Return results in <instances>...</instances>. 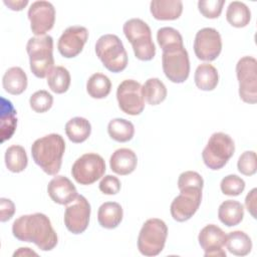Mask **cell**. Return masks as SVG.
<instances>
[{
  "label": "cell",
  "mask_w": 257,
  "mask_h": 257,
  "mask_svg": "<svg viewBox=\"0 0 257 257\" xmlns=\"http://www.w3.org/2000/svg\"><path fill=\"white\" fill-rule=\"evenodd\" d=\"M194 79L199 89L205 91L213 90L219 82L218 70L210 63H202L196 68Z\"/></svg>",
  "instance_id": "d4e9b609"
},
{
  "label": "cell",
  "mask_w": 257,
  "mask_h": 257,
  "mask_svg": "<svg viewBox=\"0 0 257 257\" xmlns=\"http://www.w3.org/2000/svg\"><path fill=\"white\" fill-rule=\"evenodd\" d=\"M116 99L119 108L126 114H141L145 108L143 85L134 79L121 81L116 89Z\"/></svg>",
  "instance_id": "8fae6325"
},
{
  "label": "cell",
  "mask_w": 257,
  "mask_h": 257,
  "mask_svg": "<svg viewBox=\"0 0 257 257\" xmlns=\"http://www.w3.org/2000/svg\"><path fill=\"white\" fill-rule=\"evenodd\" d=\"M256 200H257V189L254 188L252 189L248 195L245 198V206L246 209L248 210V212L251 214V216L256 219Z\"/></svg>",
  "instance_id": "b9f144b4"
},
{
  "label": "cell",
  "mask_w": 257,
  "mask_h": 257,
  "mask_svg": "<svg viewBox=\"0 0 257 257\" xmlns=\"http://www.w3.org/2000/svg\"><path fill=\"white\" fill-rule=\"evenodd\" d=\"M27 75L19 66H13L6 70L2 78V85L5 91L10 94H21L27 87Z\"/></svg>",
  "instance_id": "44dd1931"
},
{
  "label": "cell",
  "mask_w": 257,
  "mask_h": 257,
  "mask_svg": "<svg viewBox=\"0 0 257 257\" xmlns=\"http://www.w3.org/2000/svg\"><path fill=\"white\" fill-rule=\"evenodd\" d=\"M224 4V0H200L198 2V9L204 17L215 19L221 15Z\"/></svg>",
  "instance_id": "8d00e7d4"
},
{
  "label": "cell",
  "mask_w": 257,
  "mask_h": 257,
  "mask_svg": "<svg viewBox=\"0 0 257 257\" xmlns=\"http://www.w3.org/2000/svg\"><path fill=\"white\" fill-rule=\"evenodd\" d=\"M30 107L38 113L49 110L53 104V96L46 90H37L29 98Z\"/></svg>",
  "instance_id": "e575fe53"
},
{
  "label": "cell",
  "mask_w": 257,
  "mask_h": 257,
  "mask_svg": "<svg viewBox=\"0 0 257 257\" xmlns=\"http://www.w3.org/2000/svg\"><path fill=\"white\" fill-rule=\"evenodd\" d=\"M240 98L250 104L257 102V60L252 56L241 57L236 64Z\"/></svg>",
  "instance_id": "9c48e42d"
},
{
  "label": "cell",
  "mask_w": 257,
  "mask_h": 257,
  "mask_svg": "<svg viewBox=\"0 0 257 257\" xmlns=\"http://www.w3.org/2000/svg\"><path fill=\"white\" fill-rule=\"evenodd\" d=\"M98 188L105 195H115L120 190V181L115 176L106 175L102 177Z\"/></svg>",
  "instance_id": "ab89813d"
},
{
  "label": "cell",
  "mask_w": 257,
  "mask_h": 257,
  "mask_svg": "<svg viewBox=\"0 0 257 257\" xmlns=\"http://www.w3.org/2000/svg\"><path fill=\"white\" fill-rule=\"evenodd\" d=\"M17 126L16 110L12 102L5 97H1V110H0V128L1 141L4 143L6 140L11 139Z\"/></svg>",
  "instance_id": "7402d4cb"
},
{
  "label": "cell",
  "mask_w": 257,
  "mask_h": 257,
  "mask_svg": "<svg viewBox=\"0 0 257 257\" xmlns=\"http://www.w3.org/2000/svg\"><path fill=\"white\" fill-rule=\"evenodd\" d=\"M70 81V73L63 66H54L47 74V84L55 93L66 92L69 88Z\"/></svg>",
  "instance_id": "1f68e13d"
},
{
  "label": "cell",
  "mask_w": 257,
  "mask_h": 257,
  "mask_svg": "<svg viewBox=\"0 0 257 257\" xmlns=\"http://www.w3.org/2000/svg\"><path fill=\"white\" fill-rule=\"evenodd\" d=\"M91 133L90 122L81 116H75L65 123V134L69 141L74 144L83 143Z\"/></svg>",
  "instance_id": "484cf974"
},
{
  "label": "cell",
  "mask_w": 257,
  "mask_h": 257,
  "mask_svg": "<svg viewBox=\"0 0 257 257\" xmlns=\"http://www.w3.org/2000/svg\"><path fill=\"white\" fill-rule=\"evenodd\" d=\"M167 236L168 227L163 220L148 219L139 233L138 249L145 256H157L163 251Z\"/></svg>",
  "instance_id": "8992f818"
},
{
  "label": "cell",
  "mask_w": 257,
  "mask_h": 257,
  "mask_svg": "<svg viewBox=\"0 0 257 257\" xmlns=\"http://www.w3.org/2000/svg\"><path fill=\"white\" fill-rule=\"evenodd\" d=\"M31 72L38 78H44L54 67L53 38L50 35L31 37L26 44Z\"/></svg>",
  "instance_id": "3957f363"
},
{
  "label": "cell",
  "mask_w": 257,
  "mask_h": 257,
  "mask_svg": "<svg viewBox=\"0 0 257 257\" xmlns=\"http://www.w3.org/2000/svg\"><path fill=\"white\" fill-rule=\"evenodd\" d=\"M64 151V139L58 134H49L39 138L31 146L33 161L50 176H54L60 171Z\"/></svg>",
  "instance_id": "7a4b0ae2"
},
{
  "label": "cell",
  "mask_w": 257,
  "mask_h": 257,
  "mask_svg": "<svg viewBox=\"0 0 257 257\" xmlns=\"http://www.w3.org/2000/svg\"><path fill=\"white\" fill-rule=\"evenodd\" d=\"M123 212L121 206L116 202H105L97 211V221L105 229L116 228L122 220Z\"/></svg>",
  "instance_id": "603a6c76"
},
{
  "label": "cell",
  "mask_w": 257,
  "mask_h": 257,
  "mask_svg": "<svg viewBox=\"0 0 257 257\" xmlns=\"http://www.w3.org/2000/svg\"><path fill=\"white\" fill-rule=\"evenodd\" d=\"M87 38L88 30L84 26H69L62 32L58 39V51L65 58L75 57L82 51Z\"/></svg>",
  "instance_id": "2e32d148"
},
{
  "label": "cell",
  "mask_w": 257,
  "mask_h": 257,
  "mask_svg": "<svg viewBox=\"0 0 257 257\" xmlns=\"http://www.w3.org/2000/svg\"><path fill=\"white\" fill-rule=\"evenodd\" d=\"M244 217L243 205L235 200L224 201L218 209L219 220L227 227L236 226L241 223Z\"/></svg>",
  "instance_id": "cb8c5ba5"
},
{
  "label": "cell",
  "mask_w": 257,
  "mask_h": 257,
  "mask_svg": "<svg viewBox=\"0 0 257 257\" xmlns=\"http://www.w3.org/2000/svg\"><path fill=\"white\" fill-rule=\"evenodd\" d=\"M15 213V205L10 199L0 198V221L10 220Z\"/></svg>",
  "instance_id": "60d3db41"
},
{
  "label": "cell",
  "mask_w": 257,
  "mask_h": 257,
  "mask_svg": "<svg viewBox=\"0 0 257 257\" xmlns=\"http://www.w3.org/2000/svg\"><path fill=\"white\" fill-rule=\"evenodd\" d=\"M226 19L234 27H245L251 20L250 9L243 2L233 1L228 5L226 11Z\"/></svg>",
  "instance_id": "83f0119b"
},
{
  "label": "cell",
  "mask_w": 257,
  "mask_h": 257,
  "mask_svg": "<svg viewBox=\"0 0 257 257\" xmlns=\"http://www.w3.org/2000/svg\"><path fill=\"white\" fill-rule=\"evenodd\" d=\"M28 255H37V253L31 250L30 248L21 247L17 251H15L13 254V256H28Z\"/></svg>",
  "instance_id": "ee69618b"
},
{
  "label": "cell",
  "mask_w": 257,
  "mask_h": 257,
  "mask_svg": "<svg viewBox=\"0 0 257 257\" xmlns=\"http://www.w3.org/2000/svg\"><path fill=\"white\" fill-rule=\"evenodd\" d=\"M204 180L202 176L194 171H186L183 172L178 179V188L182 190L188 187H197L203 189Z\"/></svg>",
  "instance_id": "f35d334b"
},
{
  "label": "cell",
  "mask_w": 257,
  "mask_h": 257,
  "mask_svg": "<svg viewBox=\"0 0 257 257\" xmlns=\"http://www.w3.org/2000/svg\"><path fill=\"white\" fill-rule=\"evenodd\" d=\"M126 39L131 42L135 56L143 61L152 60L156 55V46L152 39L150 26L140 18H132L122 27Z\"/></svg>",
  "instance_id": "277c9868"
},
{
  "label": "cell",
  "mask_w": 257,
  "mask_h": 257,
  "mask_svg": "<svg viewBox=\"0 0 257 257\" xmlns=\"http://www.w3.org/2000/svg\"><path fill=\"white\" fill-rule=\"evenodd\" d=\"M150 11L157 20H176L183 12V2L180 0H153Z\"/></svg>",
  "instance_id": "ffe728a7"
},
{
  "label": "cell",
  "mask_w": 257,
  "mask_h": 257,
  "mask_svg": "<svg viewBox=\"0 0 257 257\" xmlns=\"http://www.w3.org/2000/svg\"><path fill=\"white\" fill-rule=\"evenodd\" d=\"M47 193L50 199L59 205H68L78 196L75 186L65 176L54 177L48 183Z\"/></svg>",
  "instance_id": "ac0fdd59"
},
{
  "label": "cell",
  "mask_w": 257,
  "mask_h": 257,
  "mask_svg": "<svg viewBox=\"0 0 257 257\" xmlns=\"http://www.w3.org/2000/svg\"><path fill=\"white\" fill-rule=\"evenodd\" d=\"M28 19L30 28L35 36L45 35V33L53 28L55 22L54 6L44 0L33 2L28 9Z\"/></svg>",
  "instance_id": "9a60e30c"
},
{
  "label": "cell",
  "mask_w": 257,
  "mask_h": 257,
  "mask_svg": "<svg viewBox=\"0 0 257 257\" xmlns=\"http://www.w3.org/2000/svg\"><path fill=\"white\" fill-rule=\"evenodd\" d=\"M221 50V35L215 28L205 27L196 33L194 51L199 59L204 61H213L220 55Z\"/></svg>",
  "instance_id": "4fadbf2b"
},
{
  "label": "cell",
  "mask_w": 257,
  "mask_h": 257,
  "mask_svg": "<svg viewBox=\"0 0 257 257\" xmlns=\"http://www.w3.org/2000/svg\"><path fill=\"white\" fill-rule=\"evenodd\" d=\"M105 173V163L101 156L87 153L79 157L71 168V175L80 185H91Z\"/></svg>",
  "instance_id": "30bf717a"
},
{
  "label": "cell",
  "mask_w": 257,
  "mask_h": 257,
  "mask_svg": "<svg viewBox=\"0 0 257 257\" xmlns=\"http://www.w3.org/2000/svg\"><path fill=\"white\" fill-rule=\"evenodd\" d=\"M157 41L162 50L176 45H184L181 33L173 27L160 28L157 32Z\"/></svg>",
  "instance_id": "836d02e7"
},
{
  "label": "cell",
  "mask_w": 257,
  "mask_h": 257,
  "mask_svg": "<svg viewBox=\"0 0 257 257\" xmlns=\"http://www.w3.org/2000/svg\"><path fill=\"white\" fill-rule=\"evenodd\" d=\"M162 65L169 80L175 83L186 81L190 74V60L184 45H176L163 50Z\"/></svg>",
  "instance_id": "ba28073f"
},
{
  "label": "cell",
  "mask_w": 257,
  "mask_h": 257,
  "mask_svg": "<svg viewBox=\"0 0 257 257\" xmlns=\"http://www.w3.org/2000/svg\"><path fill=\"white\" fill-rule=\"evenodd\" d=\"M228 251L236 256H246L251 252V238L243 231H233L226 235V245Z\"/></svg>",
  "instance_id": "4316f807"
},
{
  "label": "cell",
  "mask_w": 257,
  "mask_h": 257,
  "mask_svg": "<svg viewBox=\"0 0 257 257\" xmlns=\"http://www.w3.org/2000/svg\"><path fill=\"white\" fill-rule=\"evenodd\" d=\"M109 137L118 143H125L133 139L135 135L134 124L125 118H113L107 124Z\"/></svg>",
  "instance_id": "f1b7e54d"
},
{
  "label": "cell",
  "mask_w": 257,
  "mask_h": 257,
  "mask_svg": "<svg viewBox=\"0 0 257 257\" xmlns=\"http://www.w3.org/2000/svg\"><path fill=\"white\" fill-rule=\"evenodd\" d=\"M4 4L13 11H21L28 4V0H4Z\"/></svg>",
  "instance_id": "7bdbcfd3"
},
{
  "label": "cell",
  "mask_w": 257,
  "mask_h": 257,
  "mask_svg": "<svg viewBox=\"0 0 257 257\" xmlns=\"http://www.w3.org/2000/svg\"><path fill=\"white\" fill-rule=\"evenodd\" d=\"M90 204L82 195H78L76 199L65 208L64 225L72 234L83 233L89 223Z\"/></svg>",
  "instance_id": "5bb4252c"
},
{
  "label": "cell",
  "mask_w": 257,
  "mask_h": 257,
  "mask_svg": "<svg viewBox=\"0 0 257 257\" xmlns=\"http://www.w3.org/2000/svg\"><path fill=\"white\" fill-rule=\"evenodd\" d=\"M201 248L204 250L205 257H226L224 247L226 245V234L214 224L205 226L198 236Z\"/></svg>",
  "instance_id": "e0dca14e"
},
{
  "label": "cell",
  "mask_w": 257,
  "mask_h": 257,
  "mask_svg": "<svg viewBox=\"0 0 257 257\" xmlns=\"http://www.w3.org/2000/svg\"><path fill=\"white\" fill-rule=\"evenodd\" d=\"M111 89L109 78L102 73H93L86 82V91L92 98L100 99L106 97Z\"/></svg>",
  "instance_id": "d6a6232c"
},
{
  "label": "cell",
  "mask_w": 257,
  "mask_h": 257,
  "mask_svg": "<svg viewBox=\"0 0 257 257\" xmlns=\"http://www.w3.org/2000/svg\"><path fill=\"white\" fill-rule=\"evenodd\" d=\"M95 53L103 66L111 72H120L127 65V53L115 34L101 35L95 43Z\"/></svg>",
  "instance_id": "5b68a950"
},
{
  "label": "cell",
  "mask_w": 257,
  "mask_h": 257,
  "mask_svg": "<svg viewBox=\"0 0 257 257\" xmlns=\"http://www.w3.org/2000/svg\"><path fill=\"white\" fill-rule=\"evenodd\" d=\"M13 236L22 242H32L42 251L52 250L58 242L49 218L42 213L22 215L12 224Z\"/></svg>",
  "instance_id": "6da1fadb"
},
{
  "label": "cell",
  "mask_w": 257,
  "mask_h": 257,
  "mask_svg": "<svg viewBox=\"0 0 257 257\" xmlns=\"http://www.w3.org/2000/svg\"><path fill=\"white\" fill-rule=\"evenodd\" d=\"M221 191L227 196H239L245 189V182L237 175H228L220 183Z\"/></svg>",
  "instance_id": "d590c367"
},
{
  "label": "cell",
  "mask_w": 257,
  "mask_h": 257,
  "mask_svg": "<svg viewBox=\"0 0 257 257\" xmlns=\"http://www.w3.org/2000/svg\"><path fill=\"white\" fill-rule=\"evenodd\" d=\"M202 201V189L188 187L180 190L171 204V215L178 222H185L193 217L200 207Z\"/></svg>",
  "instance_id": "7c38bea8"
},
{
  "label": "cell",
  "mask_w": 257,
  "mask_h": 257,
  "mask_svg": "<svg viewBox=\"0 0 257 257\" xmlns=\"http://www.w3.org/2000/svg\"><path fill=\"white\" fill-rule=\"evenodd\" d=\"M28 164V158L23 147L13 145L5 152V165L12 173H20L24 171Z\"/></svg>",
  "instance_id": "4dcf8cb0"
},
{
  "label": "cell",
  "mask_w": 257,
  "mask_h": 257,
  "mask_svg": "<svg viewBox=\"0 0 257 257\" xmlns=\"http://www.w3.org/2000/svg\"><path fill=\"white\" fill-rule=\"evenodd\" d=\"M235 152V144L232 138L225 133H214L202 152L204 164L211 170L222 169Z\"/></svg>",
  "instance_id": "52a82bcc"
},
{
  "label": "cell",
  "mask_w": 257,
  "mask_h": 257,
  "mask_svg": "<svg viewBox=\"0 0 257 257\" xmlns=\"http://www.w3.org/2000/svg\"><path fill=\"white\" fill-rule=\"evenodd\" d=\"M238 171L245 176H252L257 171L256 153L254 151L244 152L238 159Z\"/></svg>",
  "instance_id": "74e56055"
},
{
  "label": "cell",
  "mask_w": 257,
  "mask_h": 257,
  "mask_svg": "<svg viewBox=\"0 0 257 257\" xmlns=\"http://www.w3.org/2000/svg\"><path fill=\"white\" fill-rule=\"evenodd\" d=\"M167 93L166 85L157 77L147 79L143 85V95L151 105H157L163 102L167 97Z\"/></svg>",
  "instance_id": "f546056e"
},
{
  "label": "cell",
  "mask_w": 257,
  "mask_h": 257,
  "mask_svg": "<svg viewBox=\"0 0 257 257\" xmlns=\"http://www.w3.org/2000/svg\"><path fill=\"white\" fill-rule=\"evenodd\" d=\"M138 164V158L136 153L126 148H121L112 153L109 159V166L113 173L125 176L132 174Z\"/></svg>",
  "instance_id": "d6986e66"
}]
</instances>
